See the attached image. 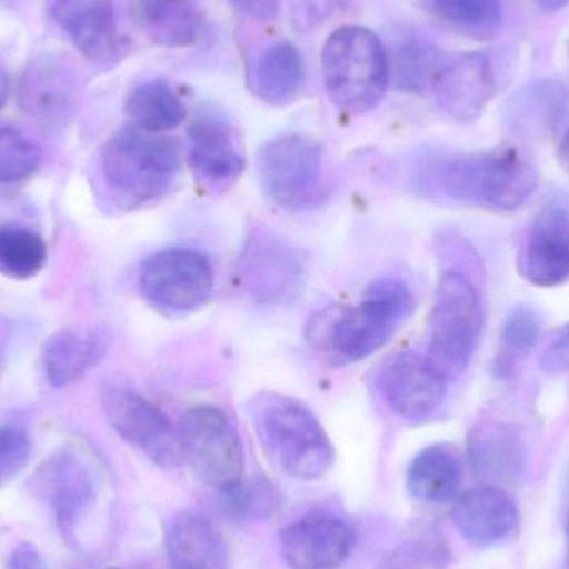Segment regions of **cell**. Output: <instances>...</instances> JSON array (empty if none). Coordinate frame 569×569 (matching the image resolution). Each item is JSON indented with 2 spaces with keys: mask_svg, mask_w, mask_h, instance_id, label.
Instances as JSON below:
<instances>
[{
  "mask_svg": "<svg viewBox=\"0 0 569 569\" xmlns=\"http://www.w3.org/2000/svg\"><path fill=\"white\" fill-rule=\"evenodd\" d=\"M425 182L447 199L495 212L520 209L538 187L537 167L515 147L458 153L430 163Z\"/></svg>",
  "mask_w": 569,
  "mask_h": 569,
  "instance_id": "cell-1",
  "label": "cell"
},
{
  "mask_svg": "<svg viewBox=\"0 0 569 569\" xmlns=\"http://www.w3.org/2000/svg\"><path fill=\"white\" fill-rule=\"evenodd\" d=\"M247 413L263 450L284 473L317 480L330 470L333 445L307 405L290 395L266 391L247 403Z\"/></svg>",
  "mask_w": 569,
  "mask_h": 569,
  "instance_id": "cell-2",
  "label": "cell"
},
{
  "mask_svg": "<svg viewBox=\"0 0 569 569\" xmlns=\"http://www.w3.org/2000/svg\"><path fill=\"white\" fill-rule=\"evenodd\" d=\"M180 169L177 143L136 126L110 137L100 153V176L116 206L136 210L169 192Z\"/></svg>",
  "mask_w": 569,
  "mask_h": 569,
  "instance_id": "cell-3",
  "label": "cell"
},
{
  "mask_svg": "<svg viewBox=\"0 0 569 569\" xmlns=\"http://www.w3.org/2000/svg\"><path fill=\"white\" fill-rule=\"evenodd\" d=\"M321 72L333 106L348 116H363L387 93L390 57L370 29L345 26L328 37L321 52Z\"/></svg>",
  "mask_w": 569,
  "mask_h": 569,
  "instance_id": "cell-4",
  "label": "cell"
},
{
  "mask_svg": "<svg viewBox=\"0 0 569 569\" xmlns=\"http://www.w3.org/2000/svg\"><path fill=\"white\" fill-rule=\"evenodd\" d=\"M410 287L398 279L368 284L360 303L338 311L330 320L327 348L338 363L365 360L388 343L413 311Z\"/></svg>",
  "mask_w": 569,
  "mask_h": 569,
  "instance_id": "cell-5",
  "label": "cell"
},
{
  "mask_svg": "<svg viewBox=\"0 0 569 569\" xmlns=\"http://www.w3.org/2000/svg\"><path fill=\"white\" fill-rule=\"evenodd\" d=\"M483 330V307L470 277L447 270L438 280L428 321V357L447 377L467 370Z\"/></svg>",
  "mask_w": 569,
  "mask_h": 569,
  "instance_id": "cell-6",
  "label": "cell"
},
{
  "mask_svg": "<svg viewBox=\"0 0 569 569\" xmlns=\"http://www.w3.org/2000/svg\"><path fill=\"white\" fill-rule=\"evenodd\" d=\"M183 460L200 481L223 493L246 473L242 441L229 417L212 405L190 408L179 425Z\"/></svg>",
  "mask_w": 569,
  "mask_h": 569,
  "instance_id": "cell-7",
  "label": "cell"
},
{
  "mask_svg": "<svg viewBox=\"0 0 569 569\" xmlns=\"http://www.w3.org/2000/svg\"><path fill=\"white\" fill-rule=\"evenodd\" d=\"M100 403L117 435L160 468L186 463L179 430L166 413L142 393L109 381L100 388Z\"/></svg>",
  "mask_w": 569,
  "mask_h": 569,
  "instance_id": "cell-8",
  "label": "cell"
},
{
  "mask_svg": "<svg viewBox=\"0 0 569 569\" xmlns=\"http://www.w3.org/2000/svg\"><path fill=\"white\" fill-rule=\"evenodd\" d=\"M323 149L303 133L269 140L259 153V179L270 202L287 210L310 206L321 189Z\"/></svg>",
  "mask_w": 569,
  "mask_h": 569,
  "instance_id": "cell-9",
  "label": "cell"
},
{
  "mask_svg": "<svg viewBox=\"0 0 569 569\" xmlns=\"http://www.w3.org/2000/svg\"><path fill=\"white\" fill-rule=\"evenodd\" d=\"M216 284L213 267L203 253L186 247L160 250L143 260L139 287L152 307L189 313L209 301Z\"/></svg>",
  "mask_w": 569,
  "mask_h": 569,
  "instance_id": "cell-10",
  "label": "cell"
},
{
  "mask_svg": "<svg viewBox=\"0 0 569 569\" xmlns=\"http://www.w3.org/2000/svg\"><path fill=\"white\" fill-rule=\"evenodd\" d=\"M447 375L418 351L391 355L378 368L377 388L387 407L405 420L433 413L447 395Z\"/></svg>",
  "mask_w": 569,
  "mask_h": 569,
  "instance_id": "cell-11",
  "label": "cell"
},
{
  "mask_svg": "<svg viewBox=\"0 0 569 569\" xmlns=\"http://www.w3.org/2000/svg\"><path fill=\"white\" fill-rule=\"evenodd\" d=\"M189 163L207 192L233 187L246 170L242 143L232 123L219 110L202 109L189 127Z\"/></svg>",
  "mask_w": 569,
  "mask_h": 569,
  "instance_id": "cell-12",
  "label": "cell"
},
{
  "mask_svg": "<svg viewBox=\"0 0 569 569\" xmlns=\"http://www.w3.org/2000/svg\"><path fill=\"white\" fill-rule=\"evenodd\" d=\"M303 273V260L290 243L269 230H257L250 236L240 259V279L253 300L262 303L293 300Z\"/></svg>",
  "mask_w": 569,
  "mask_h": 569,
  "instance_id": "cell-13",
  "label": "cell"
},
{
  "mask_svg": "<svg viewBox=\"0 0 569 569\" xmlns=\"http://www.w3.org/2000/svg\"><path fill=\"white\" fill-rule=\"evenodd\" d=\"M76 70L57 53L36 57L20 77L17 99L20 109L36 122L62 127L72 119L77 106Z\"/></svg>",
  "mask_w": 569,
  "mask_h": 569,
  "instance_id": "cell-14",
  "label": "cell"
},
{
  "mask_svg": "<svg viewBox=\"0 0 569 569\" xmlns=\"http://www.w3.org/2000/svg\"><path fill=\"white\" fill-rule=\"evenodd\" d=\"M518 269L537 287L569 282V202L548 203L525 237Z\"/></svg>",
  "mask_w": 569,
  "mask_h": 569,
  "instance_id": "cell-15",
  "label": "cell"
},
{
  "mask_svg": "<svg viewBox=\"0 0 569 569\" xmlns=\"http://www.w3.org/2000/svg\"><path fill=\"white\" fill-rule=\"evenodd\" d=\"M438 106L457 122H471L497 92L493 60L485 52H468L443 63L431 83Z\"/></svg>",
  "mask_w": 569,
  "mask_h": 569,
  "instance_id": "cell-16",
  "label": "cell"
},
{
  "mask_svg": "<svg viewBox=\"0 0 569 569\" xmlns=\"http://www.w3.org/2000/svg\"><path fill=\"white\" fill-rule=\"evenodd\" d=\"M280 545L291 569H337L353 550L355 531L341 518L311 515L288 525Z\"/></svg>",
  "mask_w": 569,
  "mask_h": 569,
  "instance_id": "cell-17",
  "label": "cell"
},
{
  "mask_svg": "<svg viewBox=\"0 0 569 569\" xmlns=\"http://www.w3.org/2000/svg\"><path fill=\"white\" fill-rule=\"evenodd\" d=\"M37 491L49 501L57 527L72 541L77 523L96 498V483L89 468L72 453H57L37 470Z\"/></svg>",
  "mask_w": 569,
  "mask_h": 569,
  "instance_id": "cell-18",
  "label": "cell"
},
{
  "mask_svg": "<svg viewBox=\"0 0 569 569\" xmlns=\"http://www.w3.org/2000/svg\"><path fill=\"white\" fill-rule=\"evenodd\" d=\"M50 12L90 62L106 66L119 56V26L112 0H56Z\"/></svg>",
  "mask_w": 569,
  "mask_h": 569,
  "instance_id": "cell-19",
  "label": "cell"
},
{
  "mask_svg": "<svg viewBox=\"0 0 569 569\" xmlns=\"http://www.w3.org/2000/svg\"><path fill=\"white\" fill-rule=\"evenodd\" d=\"M517 503L497 487L468 490L455 501L453 523L461 537L477 547H491L513 533L518 525Z\"/></svg>",
  "mask_w": 569,
  "mask_h": 569,
  "instance_id": "cell-20",
  "label": "cell"
},
{
  "mask_svg": "<svg viewBox=\"0 0 569 569\" xmlns=\"http://www.w3.org/2000/svg\"><path fill=\"white\" fill-rule=\"evenodd\" d=\"M109 343V333L102 328H69L52 335L42 351L47 380L56 388L82 380L106 357Z\"/></svg>",
  "mask_w": 569,
  "mask_h": 569,
  "instance_id": "cell-21",
  "label": "cell"
},
{
  "mask_svg": "<svg viewBox=\"0 0 569 569\" xmlns=\"http://www.w3.org/2000/svg\"><path fill=\"white\" fill-rule=\"evenodd\" d=\"M166 550L172 569H230L226 538L200 515L173 518L167 528Z\"/></svg>",
  "mask_w": 569,
  "mask_h": 569,
  "instance_id": "cell-22",
  "label": "cell"
},
{
  "mask_svg": "<svg viewBox=\"0 0 569 569\" xmlns=\"http://www.w3.org/2000/svg\"><path fill=\"white\" fill-rule=\"evenodd\" d=\"M568 99L567 87L558 80H533L517 90L505 103V127L525 139L547 136L560 122Z\"/></svg>",
  "mask_w": 569,
  "mask_h": 569,
  "instance_id": "cell-23",
  "label": "cell"
},
{
  "mask_svg": "<svg viewBox=\"0 0 569 569\" xmlns=\"http://www.w3.org/2000/svg\"><path fill=\"white\" fill-rule=\"evenodd\" d=\"M475 473L490 481H513L525 467V450L518 435L497 420L475 425L468 440Z\"/></svg>",
  "mask_w": 569,
  "mask_h": 569,
  "instance_id": "cell-24",
  "label": "cell"
},
{
  "mask_svg": "<svg viewBox=\"0 0 569 569\" xmlns=\"http://www.w3.org/2000/svg\"><path fill=\"white\" fill-rule=\"evenodd\" d=\"M137 17L146 36L167 49L193 46L206 29L196 0H137Z\"/></svg>",
  "mask_w": 569,
  "mask_h": 569,
  "instance_id": "cell-25",
  "label": "cell"
},
{
  "mask_svg": "<svg viewBox=\"0 0 569 569\" xmlns=\"http://www.w3.org/2000/svg\"><path fill=\"white\" fill-rule=\"evenodd\" d=\"M460 485V458L445 445L425 448L408 468V491L421 503H450L457 498Z\"/></svg>",
  "mask_w": 569,
  "mask_h": 569,
  "instance_id": "cell-26",
  "label": "cell"
},
{
  "mask_svg": "<svg viewBox=\"0 0 569 569\" xmlns=\"http://www.w3.org/2000/svg\"><path fill=\"white\" fill-rule=\"evenodd\" d=\"M305 82L300 50L288 42L273 43L260 56L252 76L256 96L273 107L288 106L297 99Z\"/></svg>",
  "mask_w": 569,
  "mask_h": 569,
  "instance_id": "cell-27",
  "label": "cell"
},
{
  "mask_svg": "<svg viewBox=\"0 0 569 569\" xmlns=\"http://www.w3.org/2000/svg\"><path fill=\"white\" fill-rule=\"evenodd\" d=\"M126 110L133 126L150 133L177 129L187 119V107L166 80H147L133 87Z\"/></svg>",
  "mask_w": 569,
  "mask_h": 569,
  "instance_id": "cell-28",
  "label": "cell"
},
{
  "mask_svg": "<svg viewBox=\"0 0 569 569\" xmlns=\"http://www.w3.org/2000/svg\"><path fill=\"white\" fill-rule=\"evenodd\" d=\"M541 335V317L531 307L513 308L505 318L498 341L493 371L498 378H508L523 363L525 358L537 347Z\"/></svg>",
  "mask_w": 569,
  "mask_h": 569,
  "instance_id": "cell-29",
  "label": "cell"
},
{
  "mask_svg": "<svg viewBox=\"0 0 569 569\" xmlns=\"http://www.w3.org/2000/svg\"><path fill=\"white\" fill-rule=\"evenodd\" d=\"M47 262V246L33 230L0 226V273L13 280L39 276Z\"/></svg>",
  "mask_w": 569,
  "mask_h": 569,
  "instance_id": "cell-30",
  "label": "cell"
},
{
  "mask_svg": "<svg viewBox=\"0 0 569 569\" xmlns=\"http://www.w3.org/2000/svg\"><path fill=\"white\" fill-rule=\"evenodd\" d=\"M443 67L440 50L423 37H408L395 50L390 62L398 87L408 92H421L431 87L438 70Z\"/></svg>",
  "mask_w": 569,
  "mask_h": 569,
  "instance_id": "cell-31",
  "label": "cell"
},
{
  "mask_svg": "<svg viewBox=\"0 0 569 569\" xmlns=\"http://www.w3.org/2000/svg\"><path fill=\"white\" fill-rule=\"evenodd\" d=\"M438 19L475 36H490L503 23L501 0H423Z\"/></svg>",
  "mask_w": 569,
  "mask_h": 569,
  "instance_id": "cell-32",
  "label": "cell"
},
{
  "mask_svg": "<svg viewBox=\"0 0 569 569\" xmlns=\"http://www.w3.org/2000/svg\"><path fill=\"white\" fill-rule=\"evenodd\" d=\"M39 169V149L20 130L0 126V186L29 179Z\"/></svg>",
  "mask_w": 569,
  "mask_h": 569,
  "instance_id": "cell-33",
  "label": "cell"
},
{
  "mask_svg": "<svg viewBox=\"0 0 569 569\" xmlns=\"http://www.w3.org/2000/svg\"><path fill=\"white\" fill-rule=\"evenodd\" d=\"M223 510L230 520L257 521L270 517L276 508V493L266 481H240L222 493Z\"/></svg>",
  "mask_w": 569,
  "mask_h": 569,
  "instance_id": "cell-34",
  "label": "cell"
},
{
  "mask_svg": "<svg viewBox=\"0 0 569 569\" xmlns=\"http://www.w3.org/2000/svg\"><path fill=\"white\" fill-rule=\"evenodd\" d=\"M32 455V440L22 427H0V483L19 473Z\"/></svg>",
  "mask_w": 569,
  "mask_h": 569,
  "instance_id": "cell-35",
  "label": "cell"
},
{
  "mask_svg": "<svg viewBox=\"0 0 569 569\" xmlns=\"http://www.w3.org/2000/svg\"><path fill=\"white\" fill-rule=\"evenodd\" d=\"M340 0H291V17L298 29H313L328 19Z\"/></svg>",
  "mask_w": 569,
  "mask_h": 569,
  "instance_id": "cell-36",
  "label": "cell"
},
{
  "mask_svg": "<svg viewBox=\"0 0 569 569\" xmlns=\"http://www.w3.org/2000/svg\"><path fill=\"white\" fill-rule=\"evenodd\" d=\"M543 368L550 371L569 370V325L545 351Z\"/></svg>",
  "mask_w": 569,
  "mask_h": 569,
  "instance_id": "cell-37",
  "label": "cell"
},
{
  "mask_svg": "<svg viewBox=\"0 0 569 569\" xmlns=\"http://www.w3.org/2000/svg\"><path fill=\"white\" fill-rule=\"evenodd\" d=\"M242 16L256 20H270L279 12L280 0H230Z\"/></svg>",
  "mask_w": 569,
  "mask_h": 569,
  "instance_id": "cell-38",
  "label": "cell"
},
{
  "mask_svg": "<svg viewBox=\"0 0 569 569\" xmlns=\"http://www.w3.org/2000/svg\"><path fill=\"white\" fill-rule=\"evenodd\" d=\"M7 569H49L46 560L32 545L22 543L13 548Z\"/></svg>",
  "mask_w": 569,
  "mask_h": 569,
  "instance_id": "cell-39",
  "label": "cell"
},
{
  "mask_svg": "<svg viewBox=\"0 0 569 569\" xmlns=\"http://www.w3.org/2000/svg\"><path fill=\"white\" fill-rule=\"evenodd\" d=\"M540 10L547 13H555L569 6V0H535Z\"/></svg>",
  "mask_w": 569,
  "mask_h": 569,
  "instance_id": "cell-40",
  "label": "cell"
},
{
  "mask_svg": "<svg viewBox=\"0 0 569 569\" xmlns=\"http://www.w3.org/2000/svg\"><path fill=\"white\" fill-rule=\"evenodd\" d=\"M558 153H560V160L561 163H563L565 170L569 173V127L567 132H565V136L561 137L560 150H558Z\"/></svg>",
  "mask_w": 569,
  "mask_h": 569,
  "instance_id": "cell-41",
  "label": "cell"
},
{
  "mask_svg": "<svg viewBox=\"0 0 569 569\" xmlns=\"http://www.w3.org/2000/svg\"><path fill=\"white\" fill-rule=\"evenodd\" d=\"M7 97H9V77H7L6 69L0 63V109L7 102Z\"/></svg>",
  "mask_w": 569,
  "mask_h": 569,
  "instance_id": "cell-42",
  "label": "cell"
},
{
  "mask_svg": "<svg viewBox=\"0 0 569 569\" xmlns=\"http://www.w3.org/2000/svg\"><path fill=\"white\" fill-rule=\"evenodd\" d=\"M567 543H568V567H569V523L567 528Z\"/></svg>",
  "mask_w": 569,
  "mask_h": 569,
  "instance_id": "cell-43",
  "label": "cell"
}]
</instances>
